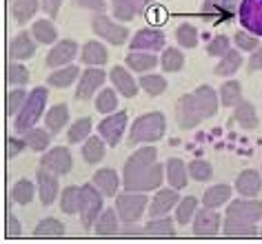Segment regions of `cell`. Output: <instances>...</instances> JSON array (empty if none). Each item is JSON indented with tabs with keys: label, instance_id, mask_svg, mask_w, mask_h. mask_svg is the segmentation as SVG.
<instances>
[{
	"label": "cell",
	"instance_id": "41",
	"mask_svg": "<svg viewBox=\"0 0 262 244\" xmlns=\"http://www.w3.org/2000/svg\"><path fill=\"white\" fill-rule=\"evenodd\" d=\"M91 131H94V120L89 116L78 118L67 127V140L69 144H82L91 136Z\"/></svg>",
	"mask_w": 262,
	"mask_h": 244
},
{
	"label": "cell",
	"instance_id": "22",
	"mask_svg": "<svg viewBox=\"0 0 262 244\" xmlns=\"http://www.w3.org/2000/svg\"><path fill=\"white\" fill-rule=\"evenodd\" d=\"M233 189L238 191V195H245V197H255L262 189V171H255V169H242L238 178H235V184Z\"/></svg>",
	"mask_w": 262,
	"mask_h": 244
},
{
	"label": "cell",
	"instance_id": "14",
	"mask_svg": "<svg viewBox=\"0 0 262 244\" xmlns=\"http://www.w3.org/2000/svg\"><path fill=\"white\" fill-rule=\"evenodd\" d=\"M191 229H193V235H198V237L218 235L222 229V217L218 213V209H209V207L198 209V213H195L191 222Z\"/></svg>",
	"mask_w": 262,
	"mask_h": 244
},
{
	"label": "cell",
	"instance_id": "59",
	"mask_svg": "<svg viewBox=\"0 0 262 244\" xmlns=\"http://www.w3.org/2000/svg\"><path fill=\"white\" fill-rule=\"evenodd\" d=\"M23 233V227H20V220L14 215V213H9V217H7V235H11V237H18Z\"/></svg>",
	"mask_w": 262,
	"mask_h": 244
},
{
	"label": "cell",
	"instance_id": "47",
	"mask_svg": "<svg viewBox=\"0 0 262 244\" xmlns=\"http://www.w3.org/2000/svg\"><path fill=\"white\" fill-rule=\"evenodd\" d=\"M36 237H62L64 235V224L58 217H42L34 229Z\"/></svg>",
	"mask_w": 262,
	"mask_h": 244
},
{
	"label": "cell",
	"instance_id": "48",
	"mask_svg": "<svg viewBox=\"0 0 262 244\" xmlns=\"http://www.w3.org/2000/svg\"><path fill=\"white\" fill-rule=\"evenodd\" d=\"M118 109V91L111 87V89H100L96 96V111L98 114H114Z\"/></svg>",
	"mask_w": 262,
	"mask_h": 244
},
{
	"label": "cell",
	"instance_id": "23",
	"mask_svg": "<svg viewBox=\"0 0 262 244\" xmlns=\"http://www.w3.org/2000/svg\"><path fill=\"white\" fill-rule=\"evenodd\" d=\"M165 175H167V184L173 189L182 191L189 184V164H185V160L180 158H169L165 164Z\"/></svg>",
	"mask_w": 262,
	"mask_h": 244
},
{
	"label": "cell",
	"instance_id": "12",
	"mask_svg": "<svg viewBox=\"0 0 262 244\" xmlns=\"http://www.w3.org/2000/svg\"><path fill=\"white\" fill-rule=\"evenodd\" d=\"M109 78L107 71H102V67H89L80 74V80H78V87H76V94L74 98L80 102H87L96 96V91L102 89L104 80Z\"/></svg>",
	"mask_w": 262,
	"mask_h": 244
},
{
	"label": "cell",
	"instance_id": "53",
	"mask_svg": "<svg viewBox=\"0 0 262 244\" xmlns=\"http://www.w3.org/2000/svg\"><path fill=\"white\" fill-rule=\"evenodd\" d=\"M231 38L225 36V34H220V36H213L211 40L207 42V56H211V58H222L227 54L229 49H231Z\"/></svg>",
	"mask_w": 262,
	"mask_h": 244
},
{
	"label": "cell",
	"instance_id": "11",
	"mask_svg": "<svg viewBox=\"0 0 262 244\" xmlns=\"http://www.w3.org/2000/svg\"><path fill=\"white\" fill-rule=\"evenodd\" d=\"M165 47H167V36L158 27L138 29L129 40V51H154V54H158Z\"/></svg>",
	"mask_w": 262,
	"mask_h": 244
},
{
	"label": "cell",
	"instance_id": "43",
	"mask_svg": "<svg viewBox=\"0 0 262 244\" xmlns=\"http://www.w3.org/2000/svg\"><path fill=\"white\" fill-rule=\"evenodd\" d=\"M222 233L229 237H251L255 233H260V229H258V224H247V222L225 217V220H222Z\"/></svg>",
	"mask_w": 262,
	"mask_h": 244
},
{
	"label": "cell",
	"instance_id": "1",
	"mask_svg": "<svg viewBox=\"0 0 262 244\" xmlns=\"http://www.w3.org/2000/svg\"><path fill=\"white\" fill-rule=\"evenodd\" d=\"M165 178V164L158 162L154 144H140L122 167V187L127 191H158Z\"/></svg>",
	"mask_w": 262,
	"mask_h": 244
},
{
	"label": "cell",
	"instance_id": "42",
	"mask_svg": "<svg viewBox=\"0 0 262 244\" xmlns=\"http://www.w3.org/2000/svg\"><path fill=\"white\" fill-rule=\"evenodd\" d=\"M176 42L182 49H195L200 42V31L191 23H180L176 27Z\"/></svg>",
	"mask_w": 262,
	"mask_h": 244
},
{
	"label": "cell",
	"instance_id": "9",
	"mask_svg": "<svg viewBox=\"0 0 262 244\" xmlns=\"http://www.w3.org/2000/svg\"><path fill=\"white\" fill-rule=\"evenodd\" d=\"M127 127H129L127 111H114V114H107L100 120V124H98V136H102L109 147H118L122 136L127 134Z\"/></svg>",
	"mask_w": 262,
	"mask_h": 244
},
{
	"label": "cell",
	"instance_id": "60",
	"mask_svg": "<svg viewBox=\"0 0 262 244\" xmlns=\"http://www.w3.org/2000/svg\"><path fill=\"white\" fill-rule=\"evenodd\" d=\"M260 235H262V227H260Z\"/></svg>",
	"mask_w": 262,
	"mask_h": 244
},
{
	"label": "cell",
	"instance_id": "10",
	"mask_svg": "<svg viewBox=\"0 0 262 244\" xmlns=\"http://www.w3.org/2000/svg\"><path fill=\"white\" fill-rule=\"evenodd\" d=\"M240 3L242 0H205L200 7V16L213 25L229 23L238 16Z\"/></svg>",
	"mask_w": 262,
	"mask_h": 244
},
{
	"label": "cell",
	"instance_id": "26",
	"mask_svg": "<svg viewBox=\"0 0 262 244\" xmlns=\"http://www.w3.org/2000/svg\"><path fill=\"white\" fill-rule=\"evenodd\" d=\"M91 182L96 184L98 189L104 193V197H116L118 193H120V184H122V178L116 173L114 169H109V167H104V169H98L94 178H91Z\"/></svg>",
	"mask_w": 262,
	"mask_h": 244
},
{
	"label": "cell",
	"instance_id": "51",
	"mask_svg": "<svg viewBox=\"0 0 262 244\" xmlns=\"http://www.w3.org/2000/svg\"><path fill=\"white\" fill-rule=\"evenodd\" d=\"M27 98H29V91H25V87H14V89H11L7 94V116L16 118L18 111L25 107Z\"/></svg>",
	"mask_w": 262,
	"mask_h": 244
},
{
	"label": "cell",
	"instance_id": "38",
	"mask_svg": "<svg viewBox=\"0 0 262 244\" xmlns=\"http://www.w3.org/2000/svg\"><path fill=\"white\" fill-rule=\"evenodd\" d=\"M198 207H200V200H198V195H187V197H180V202H178V207L173 209V217H176V222L180 224V227H187L189 222H193V217L195 213H198Z\"/></svg>",
	"mask_w": 262,
	"mask_h": 244
},
{
	"label": "cell",
	"instance_id": "3",
	"mask_svg": "<svg viewBox=\"0 0 262 244\" xmlns=\"http://www.w3.org/2000/svg\"><path fill=\"white\" fill-rule=\"evenodd\" d=\"M167 134V118L162 111L138 116L129 127V144H154Z\"/></svg>",
	"mask_w": 262,
	"mask_h": 244
},
{
	"label": "cell",
	"instance_id": "44",
	"mask_svg": "<svg viewBox=\"0 0 262 244\" xmlns=\"http://www.w3.org/2000/svg\"><path fill=\"white\" fill-rule=\"evenodd\" d=\"M60 211L64 215H76L80 211V187L69 184L60 191Z\"/></svg>",
	"mask_w": 262,
	"mask_h": 244
},
{
	"label": "cell",
	"instance_id": "30",
	"mask_svg": "<svg viewBox=\"0 0 262 244\" xmlns=\"http://www.w3.org/2000/svg\"><path fill=\"white\" fill-rule=\"evenodd\" d=\"M233 120L238 122L242 129H247V131H253V129L260 127L258 109H255V104L249 102V100H240L233 107Z\"/></svg>",
	"mask_w": 262,
	"mask_h": 244
},
{
	"label": "cell",
	"instance_id": "6",
	"mask_svg": "<svg viewBox=\"0 0 262 244\" xmlns=\"http://www.w3.org/2000/svg\"><path fill=\"white\" fill-rule=\"evenodd\" d=\"M149 209V195L145 191H120L116 195V211L120 215L122 224L131 222H140V217L145 215V211Z\"/></svg>",
	"mask_w": 262,
	"mask_h": 244
},
{
	"label": "cell",
	"instance_id": "46",
	"mask_svg": "<svg viewBox=\"0 0 262 244\" xmlns=\"http://www.w3.org/2000/svg\"><path fill=\"white\" fill-rule=\"evenodd\" d=\"M218 96H220V104H222V107H227V109L229 107H235V104L242 100V84L238 80L222 82Z\"/></svg>",
	"mask_w": 262,
	"mask_h": 244
},
{
	"label": "cell",
	"instance_id": "33",
	"mask_svg": "<svg viewBox=\"0 0 262 244\" xmlns=\"http://www.w3.org/2000/svg\"><path fill=\"white\" fill-rule=\"evenodd\" d=\"M31 36L38 40V45H56L58 38V29L54 25V18H40V20L31 23Z\"/></svg>",
	"mask_w": 262,
	"mask_h": 244
},
{
	"label": "cell",
	"instance_id": "57",
	"mask_svg": "<svg viewBox=\"0 0 262 244\" xmlns=\"http://www.w3.org/2000/svg\"><path fill=\"white\" fill-rule=\"evenodd\" d=\"M62 3L64 0H42V11L49 18H58V14H60V9H62Z\"/></svg>",
	"mask_w": 262,
	"mask_h": 244
},
{
	"label": "cell",
	"instance_id": "18",
	"mask_svg": "<svg viewBox=\"0 0 262 244\" xmlns=\"http://www.w3.org/2000/svg\"><path fill=\"white\" fill-rule=\"evenodd\" d=\"M109 7L116 20L129 23L134 18L147 14V9L151 7V0H109Z\"/></svg>",
	"mask_w": 262,
	"mask_h": 244
},
{
	"label": "cell",
	"instance_id": "40",
	"mask_svg": "<svg viewBox=\"0 0 262 244\" xmlns=\"http://www.w3.org/2000/svg\"><path fill=\"white\" fill-rule=\"evenodd\" d=\"M38 193V184H34L31 180H27V178H23V180H18L14 187H11V202L14 204H20V207H27V204H31V200L36 197Z\"/></svg>",
	"mask_w": 262,
	"mask_h": 244
},
{
	"label": "cell",
	"instance_id": "20",
	"mask_svg": "<svg viewBox=\"0 0 262 244\" xmlns=\"http://www.w3.org/2000/svg\"><path fill=\"white\" fill-rule=\"evenodd\" d=\"M180 202V191L173 187L167 189H158L156 195L149 202V217H160V215H169L171 211L178 207Z\"/></svg>",
	"mask_w": 262,
	"mask_h": 244
},
{
	"label": "cell",
	"instance_id": "58",
	"mask_svg": "<svg viewBox=\"0 0 262 244\" xmlns=\"http://www.w3.org/2000/svg\"><path fill=\"white\" fill-rule=\"evenodd\" d=\"M120 235H147V231H145V227H140L138 222H131V224H122Z\"/></svg>",
	"mask_w": 262,
	"mask_h": 244
},
{
	"label": "cell",
	"instance_id": "54",
	"mask_svg": "<svg viewBox=\"0 0 262 244\" xmlns=\"http://www.w3.org/2000/svg\"><path fill=\"white\" fill-rule=\"evenodd\" d=\"M25 149H29V147H27V142H25V138L20 134L7 138V158H9V160H14V158L18 153H23Z\"/></svg>",
	"mask_w": 262,
	"mask_h": 244
},
{
	"label": "cell",
	"instance_id": "29",
	"mask_svg": "<svg viewBox=\"0 0 262 244\" xmlns=\"http://www.w3.org/2000/svg\"><path fill=\"white\" fill-rule=\"evenodd\" d=\"M233 189L229 184H211L205 193H202V207H209V209H220V207H227L229 202L233 200Z\"/></svg>",
	"mask_w": 262,
	"mask_h": 244
},
{
	"label": "cell",
	"instance_id": "21",
	"mask_svg": "<svg viewBox=\"0 0 262 244\" xmlns=\"http://www.w3.org/2000/svg\"><path fill=\"white\" fill-rule=\"evenodd\" d=\"M36 49H38V40L31 36V31H20L9 42V60L25 62L36 56Z\"/></svg>",
	"mask_w": 262,
	"mask_h": 244
},
{
	"label": "cell",
	"instance_id": "56",
	"mask_svg": "<svg viewBox=\"0 0 262 244\" xmlns=\"http://www.w3.org/2000/svg\"><path fill=\"white\" fill-rule=\"evenodd\" d=\"M247 69H249V74L262 71V45L255 51H251V56H249V60H247Z\"/></svg>",
	"mask_w": 262,
	"mask_h": 244
},
{
	"label": "cell",
	"instance_id": "34",
	"mask_svg": "<svg viewBox=\"0 0 262 244\" xmlns=\"http://www.w3.org/2000/svg\"><path fill=\"white\" fill-rule=\"evenodd\" d=\"M242 62H245V58H242L240 49L238 47H231L225 56L220 58V62L215 64L213 74L218 76V78H231L233 74H238V69L242 67Z\"/></svg>",
	"mask_w": 262,
	"mask_h": 244
},
{
	"label": "cell",
	"instance_id": "13",
	"mask_svg": "<svg viewBox=\"0 0 262 244\" xmlns=\"http://www.w3.org/2000/svg\"><path fill=\"white\" fill-rule=\"evenodd\" d=\"M80 54V49H78V42L74 38H60L56 45H51L47 58H45V62H47L49 69H58V67H64V64H71Z\"/></svg>",
	"mask_w": 262,
	"mask_h": 244
},
{
	"label": "cell",
	"instance_id": "28",
	"mask_svg": "<svg viewBox=\"0 0 262 244\" xmlns=\"http://www.w3.org/2000/svg\"><path fill=\"white\" fill-rule=\"evenodd\" d=\"M45 127H47L51 134H60L62 129L69 127V104L67 102H58L54 107L47 109L45 114Z\"/></svg>",
	"mask_w": 262,
	"mask_h": 244
},
{
	"label": "cell",
	"instance_id": "36",
	"mask_svg": "<svg viewBox=\"0 0 262 244\" xmlns=\"http://www.w3.org/2000/svg\"><path fill=\"white\" fill-rule=\"evenodd\" d=\"M42 7V0H11V16L18 25L34 20L38 9Z\"/></svg>",
	"mask_w": 262,
	"mask_h": 244
},
{
	"label": "cell",
	"instance_id": "39",
	"mask_svg": "<svg viewBox=\"0 0 262 244\" xmlns=\"http://www.w3.org/2000/svg\"><path fill=\"white\" fill-rule=\"evenodd\" d=\"M176 217L169 215H160V217H149L145 224L147 235H156V237H171L176 235Z\"/></svg>",
	"mask_w": 262,
	"mask_h": 244
},
{
	"label": "cell",
	"instance_id": "55",
	"mask_svg": "<svg viewBox=\"0 0 262 244\" xmlns=\"http://www.w3.org/2000/svg\"><path fill=\"white\" fill-rule=\"evenodd\" d=\"M78 5H80L82 9H89L91 14H104L109 7L107 0H76Z\"/></svg>",
	"mask_w": 262,
	"mask_h": 244
},
{
	"label": "cell",
	"instance_id": "5",
	"mask_svg": "<svg viewBox=\"0 0 262 244\" xmlns=\"http://www.w3.org/2000/svg\"><path fill=\"white\" fill-rule=\"evenodd\" d=\"M89 25H91V31L96 34V38H100V40H104L107 45H114V47H120V45L131 40L127 25L107 16V14H94Z\"/></svg>",
	"mask_w": 262,
	"mask_h": 244
},
{
	"label": "cell",
	"instance_id": "35",
	"mask_svg": "<svg viewBox=\"0 0 262 244\" xmlns=\"http://www.w3.org/2000/svg\"><path fill=\"white\" fill-rule=\"evenodd\" d=\"M107 147H109V144L104 142L102 136H89L87 140L82 142V160L87 164L102 162L104 156H107Z\"/></svg>",
	"mask_w": 262,
	"mask_h": 244
},
{
	"label": "cell",
	"instance_id": "31",
	"mask_svg": "<svg viewBox=\"0 0 262 244\" xmlns=\"http://www.w3.org/2000/svg\"><path fill=\"white\" fill-rule=\"evenodd\" d=\"M120 227H122V220L118 215L116 207H109V209H102V213L98 215L94 231L98 235H120Z\"/></svg>",
	"mask_w": 262,
	"mask_h": 244
},
{
	"label": "cell",
	"instance_id": "37",
	"mask_svg": "<svg viewBox=\"0 0 262 244\" xmlns=\"http://www.w3.org/2000/svg\"><path fill=\"white\" fill-rule=\"evenodd\" d=\"M160 67L165 74H178L185 69V54L182 47H165L160 51Z\"/></svg>",
	"mask_w": 262,
	"mask_h": 244
},
{
	"label": "cell",
	"instance_id": "27",
	"mask_svg": "<svg viewBox=\"0 0 262 244\" xmlns=\"http://www.w3.org/2000/svg\"><path fill=\"white\" fill-rule=\"evenodd\" d=\"M124 64L134 71V74H149L156 64H160V58L154 51H129L124 56Z\"/></svg>",
	"mask_w": 262,
	"mask_h": 244
},
{
	"label": "cell",
	"instance_id": "50",
	"mask_svg": "<svg viewBox=\"0 0 262 244\" xmlns=\"http://www.w3.org/2000/svg\"><path fill=\"white\" fill-rule=\"evenodd\" d=\"M29 69L25 67L23 62H14L11 60L9 62V67H7V82L11 84V87H27V82H29Z\"/></svg>",
	"mask_w": 262,
	"mask_h": 244
},
{
	"label": "cell",
	"instance_id": "49",
	"mask_svg": "<svg viewBox=\"0 0 262 244\" xmlns=\"http://www.w3.org/2000/svg\"><path fill=\"white\" fill-rule=\"evenodd\" d=\"M233 45L240 51H247V54H251V51H255V49L260 47V36H255L249 29L242 27V29H238L233 34Z\"/></svg>",
	"mask_w": 262,
	"mask_h": 244
},
{
	"label": "cell",
	"instance_id": "24",
	"mask_svg": "<svg viewBox=\"0 0 262 244\" xmlns=\"http://www.w3.org/2000/svg\"><path fill=\"white\" fill-rule=\"evenodd\" d=\"M80 74L82 71L78 69V64H64V67H58L54 69L51 74L47 76V87H54V89H69L74 82L80 80Z\"/></svg>",
	"mask_w": 262,
	"mask_h": 244
},
{
	"label": "cell",
	"instance_id": "15",
	"mask_svg": "<svg viewBox=\"0 0 262 244\" xmlns=\"http://www.w3.org/2000/svg\"><path fill=\"white\" fill-rule=\"evenodd\" d=\"M40 167L54 171L56 175H67L74 169V156H71L69 147H49L42 153Z\"/></svg>",
	"mask_w": 262,
	"mask_h": 244
},
{
	"label": "cell",
	"instance_id": "45",
	"mask_svg": "<svg viewBox=\"0 0 262 244\" xmlns=\"http://www.w3.org/2000/svg\"><path fill=\"white\" fill-rule=\"evenodd\" d=\"M138 82H140V89L149 98H158L167 91V78L162 74H142Z\"/></svg>",
	"mask_w": 262,
	"mask_h": 244
},
{
	"label": "cell",
	"instance_id": "7",
	"mask_svg": "<svg viewBox=\"0 0 262 244\" xmlns=\"http://www.w3.org/2000/svg\"><path fill=\"white\" fill-rule=\"evenodd\" d=\"M104 209V193L96 187L94 182L80 184V222L84 229H94V224L98 220V215L102 213Z\"/></svg>",
	"mask_w": 262,
	"mask_h": 244
},
{
	"label": "cell",
	"instance_id": "16",
	"mask_svg": "<svg viewBox=\"0 0 262 244\" xmlns=\"http://www.w3.org/2000/svg\"><path fill=\"white\" fill-rule=\"evenodd\" d=\"M58 178L54 171L45 169V167H38L36 171V184H38V197H40L42 207H51L58 195H60V182H58Z\"/></svg>",
	"mask_w": 262,
	"mask_h": 244
},
{
	"label": "cell",
	"instance_id": "25",
	"mask_svg": "<svg viewBox=\"0 0 262 244\" xmlns=\"http://www.w3.org/2000/svg\"><path fill=\"white\" fill-rule=\"evenodd\" d=\"M109 60V51L102 40H89L80 47V62L87 67H102Z\"/></svg>",
	"mask_w": 262,
	"mask_h": 244
},
{
	"label": "cell",
	"instance_id": "4",
	"mask_svg": "<svg viewBox=\"0 0 262 244\" xmlns=\"http://www.w3.org/2000/svg\"><path fill=\"white\" fill-rule=\"evenodd\" d=\"M47 100H49V89L47 87H36L29 91V98L25 102V107L18 111L14 118V129L16 134H23L25 129H31L40 122L42 114H47Z\"/></svg>",
	"mask_w": 262,
	"mask_h": 244
},
{
	"label": "cell",
	"instance_id": "52",
	"mask_svg": "<svg viewBox=\"0 0 262 244\" xmlns=\"http://www.w3.org/2000/svg\"><path fill=\"white\" fill-rule=\"evenodd\" d=\"M189 175L195 182H209L213 178V167L207 160H191L189 162Z\"/></svg>",
	"mask_w": 262,
	"mask_h": 244
},
{
	"label": "cell",
	"instance_id": "8",
	"mask_svg": "<svg viewBox=\"0 0 262 244\" xmlns=\"http://www.w3.org/2000/svg\"><path fill=\"white\" fill-rule=\"evenodd\" d=\"M225 217H231V220L238 222H247V224H258L262 222V200H255V197H235L227 204Z\"/></svg>",
	"mask_w": 262,
	"mask_h": 244
},
{
	"label": "cell",
	"instance_id": "32",
	"mask_svg": "<svg viewBox=\"0 0 262 244\" xmlns=\"http://www.w3.org/2000/svg\"><path fill=\"white\" fill-rule=\"evenodd\" d=\"M25 138V142H27V147L31 151H36V153H45V151L49 149V144H51V131L47 127H31V129H25L23 134Z\"/></svg>",
	"mask_w": 262,
	"mask_h": 244
},
{
	"label": "cell",
	"instance_id": "2",
	"mask_svg": "<svg viewBox=\"0 0 262 244\" xmlns=\"http://www.w3.org/2000/svg\"><path fill=\"white\" fill-rule=\"evenodd\" d=\"M220 96L209 84H200L191 94H182L176 102V122L180 129H195L200 122L218 114Z\"/></svg>",
	"mask_w": 262,
	"mask_h": 244
},
{
	"label": "cell",
	"instance_id": "17",
	"mask_svg": "<svg viewBox=\"0 0 262 244\" xmlns=\"http://www.w3.org/2000/svg\"><path fill=\"white\" fill-rule=\"evenodd\" d=\"M109 80L114 84V89L124 98H136L140 91V82L134 78V74H131V69L127 64H116V67L109 71Z\"/></svg>",
	"mask_w": 262,
	"mask_h": 244
},
{
	"label": "cell",
	"instance_id": "19",
	"mask_svg": "<svg viewBox=\"0 0 262 244\" xmlns=\"http://www.w3.org/2000/svg\"><path fill=\"white\" fill-rule=\"evenodd\" d=\"M238 20L245 29L262 38V0H242L238 9Z\"/></svg>",
	"mask_w": 262,
	"mask_h": 244
}]
</instances>
